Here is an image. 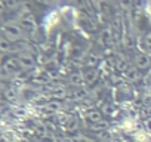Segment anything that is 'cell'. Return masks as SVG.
<instances>
[{
	"mask_svg": "<svg viewBox=\"0 0 151 142\" xmlns=\"http://www.w3.org/2000/svg\"><path fill=\"white\" fill-rule=\"evenodd\" d=\"M0 36H3L11 43H15V42H19L24 37V31H22L21 25L8 22V24L0 27Z\"/></svg>",
	"mask_w": 151,
	"mask_h": 142,
	"instance_id": "obj_1",
	"label": "cell"
},
{
	"mask_svg": "<svg viewBox=\"0 0 151 142\" xmlns=\"http://www.w3.org/2000/svg\"><path fill=\"white\" fill-rule=\"evenodd\" d=\"M133 64H135V68H136L138 71L151 70V55H150L148 52H139V53L135 55Z\"/></svg>",
	"mask_w": 151,
	"mask_h": 142,
	"instance_id": "obj_2",
	"label": "cell"
},
{
	"mask_svg": "<svg viewBox=\"0 0 151 142\" xmlns=\"http://www.w3.org/2000/svg\"><path fill=\"white\" fill-rule=\"evenodd\" d=\"M15 58L19 64V68H22V70H31L36 65V61H34V56L31 52H18V55Z\"/></svg>",
	"mask_w": 151,
	"mask_h": 142,
	"instance_id": "obj_3",
	"label": "cell"
},
{
	"mask_svg": "<svg viewBox=\"0 0 151 142\" xmlns=\"http://www.w3.org/2000/svg\"><path fill=\"white\" fill-rule=\"evenodd\" d=\"M2 68L6 71V73H8L9 76L17 74L18 71L21 70V68H19V64H18V61H17V58H15V56H11V58L3 59V61H2Z\"/></svg>",
	"mask_w": 151,
	"mask_h": 142,
	"instance_id": "obj_4",
	"label": "cell"
},
{
	"mask_svg": "<svg viewBox=\"0 0 151 142\" xmlns=\"http://www.w3.org/2000/svg\"><path fill=\"white\" fill-rule=\"evenodd\" d=\"M21 28H22V31H24V30H27V31H34V30L37 28L36 19L33 18V15L27 14L25 16H22V19H21Z\"/></svg>",
	"mask_w": 151,
	"mask_h": 142,
	"instance_id": "obj_5",
	"label": "cell"
},
{
	"mask_svg": "<svg viewBox=\"0 0 151 142\" xmlns=\"http://www.w3.org/2000/svg\"><path fill=\"white\" fill-rule=\"evenodd\" d=\"M70 83L73 86H83L85 85V77L82 73H71L70 74Z\"/></svg>",
	"mask_w": 151,
	"mask_h": 142,
	"instance_id": "obj_6",
	"label": "cell"
},
{
	"mask_svg": "<svg viewBox=\"0 0 151 142\" xmlns=\"http://www.w3.org/2000/svg\"><path fill=\"white\" fill-rule=\"evenodd\" d=\"M12 52V43L8 42L3 36H0V53H11Z\"/></svg>",
	"mask_w": 151,
	"mask_h": 142,
	"instance_id": "obj_7",
	"label": "cell"
},
{
	"mask_svg": "<svg viewBox=\"0 0 151 142\" xmlns=\"http://www.w3.org/2000/svg\"><path fill=\"white\" fill-rule=\"evenodd\" d=\"M93 124L95 123H99V121H102V114L99 113V111H95V110H92V111H89L88 113V115H86Z\"/></svg>",
	"mask_w": 151,
	"mask_h": 142,
	"instance_id": "obj_8",
	"label": "cell"
},
{
	"mask_svg": "<svg viewBox=\"0 0 151 142\" xmlns=\"http://www.w3.org/2000/svg\"><path fill=\"white\" fill-rule=\"evenodd\" d=\"M43 107H45V110H46V111H49V113H56V111H59L61 104L55 101V102H47V104H45Z\"/></svg>",
	"mask_w": 151,
	"mask_h": 142,
	"instance_id": "obj_9",
	"label": "cell"
},
{
	"mask_svg": "<svg viewBox=\"0 0 151 142\" xmlns=\"http://www.w3.org/2000/svg\"><path fill=\"white\" fill-rule=\"evenodd\" d=\"M107 123L102 120V121H99V123H95V124H92V129L93 130H96V132H102V130H105L107 129Z\"/></svg>",
	"mask_w": 151,
	"mask_h": 142,
	"instance_id": "obj_10",
	"label": "cell"
},
{
	"mask_svg": "<svg viewBox=\"0 0 151 142\" xmlns=\"http://www.w3.org/2000/svg\"><path fill=\"white\" fill-rule=\"evenodd\" d=\"M144 47L145 49H151V31L144 36Z\"/></svg>",
	"mask_w": 151,
	"mask_h": 142,
	"instance_id": "obj_11",
	"label": "cell"
},
{
	"mask_svg": "<svg viewBox=\"0 0 151 142\" xmlns=\"http://www.w3.org/2000/svg\"><path fill=\"white\" fill-rule=\"evenodd\" d=\"M5 9H6V6H5V3H3V2H0V15H2V14L5 12Z\"/></svg>",
	"mask_w": 151,
	"mask_h": 142,
	"instance_id": "obj_12",
	"label": "cell"
},
{
	"mask_svg": "<svg viewBox=\"0 0 151 142\" xmlns=\"http://www.w3.org/2000/svg\"><path fill=\"white\" fill-rule=\"evenodd\" d=\"M5 92V85H3V82L2 80H0V95H2Z\"/></svg>",
	"mask_w": 151,
	"mask_h": 142,
	"instance_id": "obj_13",
	"label": "cell"
}]
</instances>
